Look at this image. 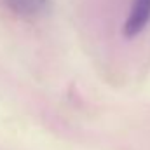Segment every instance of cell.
Here are the masks:
<instances>
[{
    "mask_svg": "<svg viewBox=\"0 0 150 150\" xmlns=\"http://www.w3.org/2000/svg\"><path fill=\"white\" fill-rule=\"evenodd\" d=\"M4 5L19 18H37L45 12L49 0H4Z\"/></svg>",
    "mask_w": 150,
    "mask_h": 150,
    "instance_id": "cell-2",
    "label": "cell"
},
{
    "mask_svg": "<svg viewBox=\"0 0 150 150\" xmlns=\"http://www.w3.org/2000/svg\"><path fill=\"white\" fill-rule=\"evenodd\" d=\"M150 21V0H133L129 16L124 23V35L133 38L140 35Z\"/></svg>",
    "mask_w": 150,
    "mask_h": 150,
    "instance_id": "cell-1",
    "label": "cell"
}]
</instances>
